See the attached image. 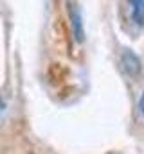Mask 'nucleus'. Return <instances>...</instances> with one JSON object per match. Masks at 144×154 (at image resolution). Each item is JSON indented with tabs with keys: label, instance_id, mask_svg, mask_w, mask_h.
Here are the masks:
<instances>
[{
	"label": "nucleus",
	"instance_id": "1",
	"mask_svg": "<svg viewBox=\"0 0 144 154\" xmlns=\"http://www.w3.org/2000/svg\"><path fill=\"white\" fill-rule=\"evenodd\" d=\"M69 18H70V27H72V34L74 39L77 43H81L85 39V29H83V18H81V11L77 7V4L69 2Z\"/></svg>",
	"mask_w": 144,
	"mask_h": 154
},
{
	"label": "nucleus",
	"instance_id": "2",
	"mask_svg": "<svg viewBox=\"0 0 144 154\" xmlns=\"http://www.w3.org/2000/svg\"><path fill=\"white\" fill-rule=\"evenodd\" d=\"M121 61H123V68H124V72H126L130 77H137L139 74H141L142 65H141L139 56H137L133 50L126 48V50L123 52V56H121Z\"/></svg>",
	"mask_w": 144,
	"mask_h": 154
},
{
	"label": "nucleus",
	"instance_id": "3",
	"mask_svg": "<svg viewBox=\"0 0 144 154\" xmlns=\"http://www.w3.org/2000/svg\"><path fill=\"white\" fill-rule=\"evenodd\" d=\"M130 13L135 25H144V0H132L130 2Z\"/></svg>",
	"mask_w": 144,
	"mask_h": 154
},
{
	"label": "nucleus",
	"instance_id": "4",
	"mask_svg": "<svg viewBox=\"0 0 144 154\" xmlns=\"http://www.w3.org/2000/svg\"><path fill=\"white\" fill-rule=\"evenodd\" d=\"M139 111L144 116V91H142V95H141V99H139Z\"/></svg>",
	"mask_w": 144,
	"mask_h": 154
},
{
	"label": "nucleus",
	"instance_id": "5",
	"mask_svg": "<svg viewBox=\"0 0 144 154\" xmlns=\"http://www.w3.org/2000/svg\"><path fill=\"white\" fill-rule=\"evenodd\" d=\"M2 111H4V100L0 99V113H2Z\"/></svg>",
	"mask_w": 144,
	"mask_h": 154
},
{
	"label": "nucleus",
	"instance_id": "6",
	"mask_svg": "<svg viewBox=\"0 0 144 154\" xmlns=\"http://www.w3.org/2000/svg\"><path fill=\"white\" fill-rule=\"evenodd\" d=\"M108 154H119V152H108Z\"/></svg>",
	"mask_w": 144,
	"mask_h": 154
}]
</instances>
